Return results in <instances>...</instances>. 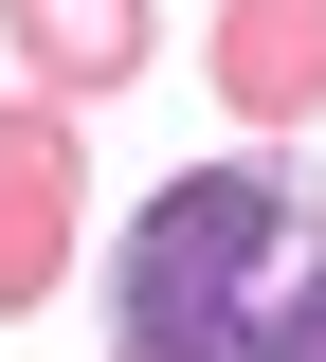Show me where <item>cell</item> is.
<instances>
[{"instance_id":"cell-1","label":"cell","mask_w":326,"mask_h":362,"mask_svg":"<svg viewBox=\"0 0 326 362\" xmlns=\"http://www.w3.org/2000/svg\"><path fill=\"white\" fill-rule=\"evenodd\" d=\"M109 362H326V163L218 145L109 235Z\"/></svg>"},{"instance_id":"cell-2","label":"cell","mask_w":326,"mask_h":362,"mask_svg":"<svg viewBox=\"0 0 326 362\" xmlns=\"http://www.w3.org/2000/svg\"><path fill=\"white\" fill-rule=\"evenodd\" d=\"M73 235H91V145H73V90H0V326L73 290Z\"/></svg>"},{"instance_id":"cell-3","label":"cell","mask_w":326,"mask_h":362,"mask_svg":"<svg viewBox=\"0 0 326 362\" xmlns=\"http://www.w3.org/2000/svg\"><path fill=\"white\" fill-rule=\"evenodd\" d=\"M199 54H218V109H235L254 145H290V127L326 109V0H218Z\"/></svg>"},{"instance_id":"cell-4","label":"cell","mask_w":326,"mask_h":362,"mask_svg":"<svg viewBox=\"0 0 326 362\" xmlns=\"http://www.w3.org/2000/svg\"><path fill=\"white\" fill-rule=\"evenodd\" d=\"M0 37H18L37 90L109 109V90H145V54H163V0H0Z\"/></svg>"}]
</instances>
